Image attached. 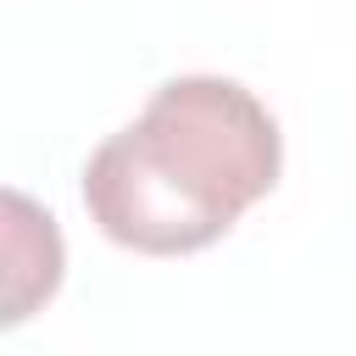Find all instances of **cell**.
<instances>
[{
  "mask_svg": "<svg viewBox=\"0 0 356 356\" xmlns=\"http://www.w3.org/2000/svg\"><path fill=\"white\" fill-rule=\"evenodd\" d=\"M278 122L234 78L189 72L150 95L83 167V206L106 239L184 256L222 239L278 184Z\"/></svg>",
  "mask_w": 356,
  "mask_h": 356,
  "instance_id": "1",
  "label": "cell"
},
{
  "mask_svg": "<svg viewBox=\"0 0 356 356\" xmlns=\"http://www.w3.org/2000/svg\"><path fill=\"white\" fill-rule=\"evenodd\" d=\"M61 284V234L28 195H6V323H22Z\"/></svg>",
  "mask_w": 356,
  "mask_h": 356,
  "instance_id": "2",
  "label": "cell"
}]
</instances>
